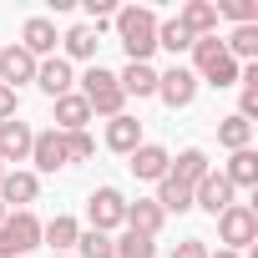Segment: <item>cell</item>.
I'll return each mask as SVG.
<instances>
[{
    "label": "cell",
    "instance_id": "1",
    "mask_svg": "<svg viewBox=\"0 0 258 258\" xmlns=\"http://www.w3.org/2000/svg\"><path fill=\"white\" fill-rule=\"evenodd\" d=\"M111 26H116V36H121L126 61H147V56L157 51V11H152V6H126V11L111 16Z\"/></svg>",
    "mask_w": 258,
    "mask_h": 258
},
{
    "label": "cell",
    "instance_id": "2",
    "mask_svg": "<svg viewBox=\"0 0 258 258\" xmlns=\"http://www.w3.org/2000/svg\"><path fill=\"white\" fill-rule=\"evenodd\" d=\"M192 76L223 91V86H238L243 66L223 51V41H218V36H198V41H192Z\"/></svg>",
    "mask_w": 258,
    "mask_h": 258
},
{
    "label": "cell",
    "instance_id": "3",
    "mask_svg": "<svg viewBox=\"0 0 258 258\" xmlns=\"http://www.w3.org/2000/svg\"><path fill=\"white\" fill-rule=\"evenodd\" d=\"M81 101L91 106V116H121L126 111V96H121V86H116V71H106V66H86V76H81Z\"/></svg>",
    "mask_w": 258,
    "mask_h": 258
},
{
    "label": "cell",
    "instance_id": "4",
    "mask_svg": "<svg viewBox=\"0 0 258 258\" xmlns=\"http://www.w3.org/2000/svg\"><path fill=\"white\" fill-rule=\"evenodd\" d=\"M31 248H41V218L31 208L6 213V223H0V258H26Z\"/></svg>",
    "mask_w": 258,
    "mask_h": 258
},
{
    "label": "cell",
    "instance_id": "5",
    "mask_svg": "<svg viewBox=\"0 0 258 258\" xmlns=\"http://www.w3.org/2000/svg\"><path fill=\"white\" fill-rule=\"evenodd\" d=\"M218 238L228 243V253H243L248 243H258V213L248 203H233L218 213Z\"/></svg>",
    "mask_w": 258,
    "mask_h": 258
},
{
    "label": "cell",
    "instance_id": "6",
    "mask_svg": "<svg viewBox=\"0 0 258 258\" xmlns=\"http://www.w3.org/2000/svg\"><path fill=\"white\" fill-rule=\"evenodd\" d=\"M86 218H91L96 233H111V228L126 223V198H121L116 187H96V192L86 198Z\"/></svg>",
    "mask_w": 258,
    "mask_h": 258
},
{
    "label": "cell",
    "instance_id": "7",
    "mask_svg": "<svg viewBox=\"0 0 258 258\" xmlns=\"http://www.w3.org/2000/svg\"><path fill=\"white\" fill-rule=\"evenodd\" d=\"M31 162H36L41 172H61V167H71V152H66V132H56V126L36 132V142H31Z\"/></svg>",
    "mask_w": 258,
    "mask_h": 258
},
{
    "label": "cell",
    "instance_id": "8",
    "mask_svg": "<svg viewBox=\"0 0 258 258\" xmlns=\"http://www.w3.org/2000/svg\"><path fill=\"white\" fill-rule=\"evenodd\" d=\"M157 96H162L172 111H182V106H192V96H198V76H192L187 66L157 71Z\"/></svg>",
    "mask_w": 258,
    "mask_h": 258
},
{
    "label": "cell",
    "instance_id": "9",
    "mask_svg": "<svg viewBox=\"0 0 258 258\" xmlns=\"http://www.w3.org/2000/svg\"><path fill=\"white\" fill-rule=\"evenodd\" d=\"M36 56L16 41V46H6V51H0V86H11V91H21L26 81H36Z\"/></svg>",
    "mask_w": 258,
    "mask_h": 258
},
{
    "label": "cell",
    "instance_id": "10",
    "mask_svg": "<svg viewBox=\"0 0 258 258\" xmlns=\"http://www.w3.org/2000/svg\"><path fill=\"white\" fill-rule=\"evenodd\" d=\"M36 198H41V177L36 172H6V177H0V203H6V213L11 208L26 213Z\"/></svg>",
    "mask_w": 258,
    "mask_h": 258
},
{
    "label": "cell",
    "instance_id": "11",
    "mask_svg": "<svg viewBox=\"0 0 258 258\" xmlns=\"http://www.w3.org/2000/svg\"><path fill=\"white\" fill-rule=\"evenodd\" d=\"M126 167H132V177H142V182H162L167 167H172V152L157 147V142H142L132 157H126Z\"/></svg>",
    "mask_w": 258,
    "mask_h": 258
},
{
    "label": "cell",
    "instance_id": "12",
    "mask_svg": "<svg viewBox=\"0 0 258 258\" xmlns=\"http://www.w3.org/2000/svg\"><path fill=\"white\" fill-rule=\"evenodd\" d=\"M31 142H36V132H31V121H0V162H31Z\"/></svg>",
    "mask_w": 258,
    "mask_h": 258
},
{
    "label": "cell",
    "instance_id": "13",
    "mask_svg": "<svg viewBox=\"0 0 258 258\" xmlns=\"http://www.w3.org/2000/svg\"><path fill=\"white\" fill-rule=\"evenodd\" d=\"M56 21H46V16H31L26 26H21V46L36 56V61H46V56H56Z\"/></svg>",
    "mask_w": 258,
    "mask_h": 258
},
{
    "label": "cell",
    "instance_id": "14",
    "mask_svg": "<svg viewBox=\"0 0 258 258\" xmlns=\"http://www.w3.org/2000/svg\"><path fill=\"white\" fill-rule=\"evenodd\" d=\"M192 208H203V213H223V208H233V187H228V177L223 172H208L198 187H192Z\"/></svg>",
    "mask_w": 258,
    "mask_h": 258
},
{
    "label": "cell",
    "instance_id": "15",
    "mask_svg": "<svg viewBox=\"0 0 258 258\" xmlns=\"http://www.w3.org/2000/svg\"><path fill=\"white\" fill-rule=\"evenodd\" d=\"M36 86L56 101V96H66L71 86H76V76H71V61H61V56H46L41 66H36Z\"/></svg>",
    "mask_w": 258,
    "mask_h": 258
},
{
    "label": "cell",
    "instance_id": "16",
    "mask_svg": "<svg viewBox=\"0 0 258 258\" xmlns=\"http://www.w3.org/2000/svg\"><path fill=\"white\" fill-rule=\"evenodd\" d=\"M106 147L121 152V157H132V152L142 147V121H137V116H126V111L111 116V121H106Z\"/></svg>",
    "mask_w": 258,
    "mask_h": 258
},
{
    "label": "cell",
    "instance_id": "17",
    "mask_svg": "<svg viewBox=\"0 0 258 258\" xmlns=\"http://www.w3.org/2000/svg\"><path fill=\"white\" fill-rule=\"evenodd\" d=\"M162 223H167V213H162L152 198H137V203H126V223H121V228H132V233H142V238H157Z\"/></svg>",
    "mask_w": 258,
    "mask_h": 258
},
{
    "label": "cell",
    "instance_id": "18",
    "mask_svg": "<svg viewBox=\"0 0 258 258\" xmlns=\"http://www.w3.org/2000/svg\"><path fill=\"white\" fill-rule=\"evenodd\" d=\"M76 238H81V223H76L71 213H56L51 223H41V243H46L51 253H71Z\"/></svg>",
    "mask_w": 258,
    "mask_h": 258
},
{
    "label": "cell",
    "instance_id": "19",
    "mask_svg": "<svg viewBox=\"0 0 258 258\" xmlns=\"http://www.w3.org/2000/svg\"><path fill=\"white\" fill-rule=\"evenodd\" d=\"M182 31L198 41V36H218V11H213V0H187V6L177 11Z\"/></svg>",
    "mask_w": 258,
    "mask_h": 258
},
{
    "label": "cell",
    "instance_id": "20",
    "mask_svg": "<svg viewBox=\"0 0 258 258\" xmlns=\"http://www.w3.org/2000/svg\"><path fill=\"white\" fill-rule=\"evenodd\" d=\"M116 86H121V96H157V71H152V61H126V71L116 76Z\"/></svg>",
    "mask_w": 258,
    "mask_h": 258
},
{
    "label": "cell",
    "instance_id": "21",
    "mask_svg": "<svg viewBox=\"0 0 258 258\" xmlns=\"http://www.w3.org/2000/svg\"><path fill=\"white\" fill-rule=\"evenodd\" d=\"M86 121H91V106L81 101V91L56 96V132H86Z\"/></svg>",
    "mask_w": 258,
    "mask_h": 258
},
{
    "label": "cell",
    "instance_id": "22",
    "mask_svg": "<svg viewBox=\"0 0 258 258\" xmlns=\"http://www.w3.org/2000/svg\"><path fill=\"white\" fill-rule=\"evenodd\" d=\"M96 46H101V36H96L91 26H71V31L61 36V51H66L61 61H91V66H96Z\"/></svg>",
    "mask_w": 258,
    "mask_h": 258
},
{
    "label": "cell",
    "instance_id": "23",
    "mask_svg": "<svg viewBox=\"0 0 258 258\" xmlns=\"http://www.w3.org/2000/svg\"><path fill=\"white\" fill-rule=\"evenodd\" d=\"M208 172H213V167H208V152H203V147H187V152H177V162L167 167V177H177L182 187H198Z\"/></svg>",
    "mask_w": 258,
    "mask_h": 258
},
{
    "label": "cell",
    "instance_id": "24",
    "mask_svg": "<svg viewBox=\"0 0 258 258\" xmlns=\"http://www.w3.org/2000/svg\"><path fill=\"white\" fill-rule=\"evenodd\" d=\"M223 177H228V187H233V192H238V187H258V152H253V147L233 152V157H228V167H223Z\"/></svg>",
    "mask_w": 258,
    "mask_h": 258
},
{
    "label": "cell",
    "instance_id": "25",
    "mask_svg": "<svg viewBox=\"0 0 258 258\" xmlns=\"http://www.w3.org/2000/svg\"><path fill=\"white\" fill-rule=\"evenodd\" d=\"M218 142H223L228 152H243V147H253V121H243L238 111H233V116H223V121H218Z\"/></svg>",
    "mask_w": 258,
    "mask_h": 258
},
{
    "label": "cell",
    "instance_id": "26",
    "mask_svg": "<svg viewBox=\"0 0 258 258\" xmlns=\"http://www.w3.org/2000/svg\"><path fill=\"white\" fill-rule=\"evenodd\" d=\"M152 203H157L162 213H187V208H192V187H182L177 177H162V182H157V198H152Z\"/></svg>",
    "mask_w": 258,
    "mask_h": 258
},
{
    "label": "cell",
    "instance_id": "27",
    "mask_svg": "<svg viewBox=\"0 0 258 258\" xmlns=\"http://www.w3.org/2000/svg\"><path fill=\"white\" fill-rule=\"evenodd\" d=\"M223 51L233 61H253L258 56V26H233V36L223 41Z\"/></svg>",
    "mask_w": 258,
    "mask_h": 258
},
{
    "label": "cell",
    "instance_id": "28",
    "mask_svg": "<svg viewBox=\"0 0 258 258\" xmlns=\"http://www.w3.org/2000/svg\"><path fill=\"white\" fill-rule=\"evenodd\" d=\"M157 46L162 51H172V56H182V51H192V36L182 31V21L172 16V21H157Z\"/></svg>",
    "mask_w": 258,
    "mask_h": 258
},
{
    "label": "cell",
    "instance_id": "29",
    "mask_svg": "<svg viewBox=\"0 0 258 258\" xmlns=\"http://www.w3.org/2000/svg\"><path fill=\"white\" fill-rule=\"evenodd\" d=\"M213 11H218V21L228 16L233 26H258V0H218Z\"/></svg>",
    "mask_w": 258,
    "mask_h": 258
},
{
    "label": "cell",
    "instance_id": "30",
    "mask_svg": "<svg viewBox=\"0 0 258 258\" xmlns=\"http://www.w3.org/2000/svg\"><path fill=\"white\" fill-rule=\"evenodd\" d=\"M111 248H116V258H152L157 253V243L142 238V233H132V228H126L121 238H111Z\"/></svg>",
    "mask_w": 258,
    "mask_h": 258
},
{
    "label": "cell",
    "instance_id": "31",
    "mask_svg": "<svg viewBox=\"0 0 258 258\" xmlns=\"http://www.w3.org/2000/svg\"><path fill=\"white\" fill-rule=\"evenodd\" d=\"M76 253H81V258H116L111 233H96V228H86V233L76 238Z\"/></svg>",
    "mask_w": 258,
    "mask_h": 258
},
{
    "label": "cell",
    "instance_id": "32",
    "mask_svg": "<svg viewBox=\"0 0 258 258\" xmlns=\"http://www.w3.org/2000/svg\"><path fill=\"white\" fill-rule=\"evenodd\" d=\"M66 152H71V162H86V157H96V137L91 132H66Z\"/></svg>",
    "mask_w": 258,
    "mask_h": 258
},
{
    "label": "cell",
    "instance_id": "33",
    "mask_svg": "<svg viewBox=\"0 0 258 258\" xmlns=\"http://www.w3.org/2000/svg\"><path fill=\"white\" fill-rule=\"evenodd\" d=\"M86 16H91V31L101 36V26H111L116 11H111V0H86Z\"/></svg>",
    "mask_w": 258,
    "mask_h": 258
},
{
    "label": "cell",
    "instance_id": "34",
    "mask_svg": "<svg viewBox=\"0 0 258 258\" xmlns=\"http://www.w3.org/2000/svg\"><path fill=\"white\" fill-rule=\"evenodd\" d=\"M172 258H208V243H203V238H182V243L172 248Z\"/></svg>",
    "mask_w": 258,
    "mask_h": 258
},
{
    "label": "cell",
    "instance_id": "35",
    "mask_svg": "<svg viewBox=\"0 0 258 258\" xmlns=\"http://www.w3.org/2000/svg\"><path fill=\"white\" fill-rule=\"evenodd\" d=\"M16 106H21V96H16L11 86H0V121H11V116H16Z\"/></svg>",
    "mask_w": 258,
    "mask_h": 258
},
{
    "label": "cell",
    "instance_id": "36",
    "mask_svg": "<svg viewBox=\"0 0 258 258\" xmlns=\"http://www.w3.org/2000/svg\"><path fill=\"white\" fill-rule=\"evenodd\" d=\"M208 258H243V253H228V248H218V253H208Z\"/></svg>",
    "mask_w": 258,
    "mask_h": 258
},
{
    "label": "cell",
    "instance_id": "37",
    "mask_svg": "<svg viewBox=\"0 0 258 258\" xmlns=\"http://www.w3.org/2000/svg\"><path fill=\"white\" fill-rule=\"evenodd\" d=\"M0 223H6V203H0Z\"/></svg>",
    "mask_w": 258,
    "mask_h": 258
},
{
    "label": "cell",
    "instance_id": "38",
    "mask_svg": "<svg viewBox=\"0 0 258 258\" xmlns=\"http://www.w3.org/2000/svg\"><path fill=\"white\" fill-rule=\"evenodd\" d=\"M51 258H71V253H51Z\"/></svg>",
    "mask_w": 258,
    "mask_h": 258
},
{
    "label": "cell",
    "instance_id": "39",
    "mask_svg": "<svg viewBox=\"0 0 258 258\" xmlns=\"http://www.w3.org/2000/svg\"><path fill=\"white\" fill-rule=\"evenodd\" d=\"M0 177H6V162H0Z\"/></svg>",
    "mask_w": 258,
    "mask_h": 258
}]
</instances>
